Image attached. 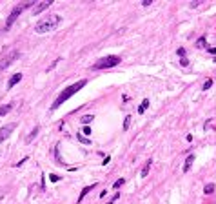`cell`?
<instances>
[{"mask_svg": "<svg viewBox=\"0 0 216 204\" xmlns=\"http://www.w3.org/2000/svg\"><path fill=\"white\" fill-rule=\"evenodd\" d=\"M49 179L53 180V182H58V180H60V177H58V175H49Z\"/></svg>", "mask_w": 216, "mask_h": 204, "instance_id": "24", "label": "cell"}, {"mask_svg": "<svg viewBox=\"0 0 216 204\" xmlns=\"http://www.w3.org/2000/svg\"><path fill=\"white\" fill-rule=\"evenodd\" d=\"M120 62H122V58H120V57L109 55V57H104V58H100V60L94 62V64H93V69H94V71H96V69H109V67L118 66Z\"/></svg>", "mask_w": 216, "mask_h": 204, "instance_id": "4", "label": "cell"}, {"mask_svg": "<svg viewBox=\"0 0 216 204\" xmlns=\"http://www.w3.org/2000/svg\"><path fill=\"white\" fill-rule=\"evenodd\" d=\"M209 53H211V55H216V48H211V49H209Z\"/></svg>", "mask_w": 216, "mask_h": 204, "instance_id": "27", "label": "cell"}, {"mask_svg": "<svg viewBox=\"0 0 216 204\" xmlns=\"http://www.w3.org/2000/svg\"><path fill=\"white\" fill-rule=\"evenodd\" d=\"M129 124H131V117H125V120H124V129H127Z\"/></svg>", "mask_w": 216, "mask_h": 204, "instance_id": "21", "label": "cell"}, {"mask_svg": "<svg viewBox=\"0 0 216 204\" xmlns=\"http://www.w3.org/2000/svg\"><path fill=\"white\" fill-rule=\"evenodd\" d=\"M180 62H182V66H187V64H189V60H187V58H182Z\"/></svg>", "mask_w": 216, "mask_h": 204, "instance_id": "26", "label": "cell"}, {"mask_svg": "<svg viewBox=\"0 0 216 204\" xmlns=\"http://www.w3.org/2000/svg\"><path fill=\"white\" fill-rule=\"evenodd\" d=\"M211 86H212V80L209 78V80H205V82H203V87H202V89H209Z\"/></svg>", "mask_w": 216, "mask_h": 204, "instance_id": "20", "label": "cell"}, {"mask_svg": "<svg viewBox=\"0 0 216 204\" xmlns=\"http://www.w3.org/2000/svg\"><path fill=\"white\" fill-rule=\"evenodd\" d=\"M20 57V51H16V49H13V51H9L2 60H0V71H2V69H6V67H9L16 58Z\"/></svg>", "mask_w": 216, "mask_h": 204, "instance_id": "5", "label": "cell"}, {"mask_svg": "<svg viewBox=\"0 0 216 204\" xmlns=\"http://www.w3.org/2000/svg\"><path fill=\"white\" fill-rule=\"evenodd\" d=\"M176 53H178L180 57H185V49H183V48H178V51H176Z\"/></svg>", "mask_w": 216, "mask_h": 204, "instance_id": "25", "label": "cell"}, {"mask_svg": "<svg viewBox=\"0 0 216 204\" xmlns=\"http://www.w3.org/2000/svg\"><path fill=\"white\" fill-rule=\"evenodd\" d=\"M53 4V0H44V2H36V6L33 7V15H40L44 9H47Z\"/></svg>", "mask_w": 216, "mask_h": 204, "instance_id": "7", "label": "cell"}, {"mask_svg": "<svg viewBox=\"0 0 216 204\" xmlns=\"http://www.w3.org/2000/svg\"><path fill=\"white\" fill-rule=\"evenodd\" d=\"M196 48H200V49H202V48H205V37H202V38H198V40H196Z\"/></svg>", "mask_w": 216, "mask_h": 204, "instance_id": "17", "label": "cell"}, {"mask_svg": "<svg viewBox=\"0 0 216 204\" xmlns=\"http://www.w3.org/2000/svg\"><path fill=\"white\" fill-rule=\"evenodd\" d=\"M16 128V124L15 122H11V124H7V126H4V128H0V142H4L9 135L13 133V129Z\"/></svg>", "mask_w": 216, "mask_h": 204, "instance_id": "6", "label": "cell"}, {"mask_svg": "<svg viewBox=\"0 0 216 204\" xmlns=\"http://www.w3.org/2000/svg\"><path fill=\"white\" fill-rule=\"evenodd\" d=\"M118 199H120V191H116V193H114V195H113V197L109 199V202H107V204H114V202H116Z\"/></svg>", "mask_w": 216, "mask_h": 204, "instance_id": "18", "label": "cell"}, {"mask_svg": "<svg viewBox=\"0 0 216 204\" xmlns=\"http://www.w3.org/2000/svg\"><path fill=\"white\" fill-rule=\"evenodd\" d=\"M193 162H194V155H189V157L185 158V164H183V173H187V171L191 170V166H193Z\"/></svg>", "mask_w": 216, "mask_h": 204, "instance_id": "10", "label": "cell"}, {"mask_svg": "<svg viewBox=\"0 0 216 204\" xmlns=\"http://www.w3.org/2000/svg\"><path fill=\"white\" fill-rule=\"evenodd\" d=\"M36 135H38V126H35V129L31 131V135H29V137H27V142H31L35 137H36Z\"/></svg>", "mask_w": 216, "mask_h": 204, "instance_id": "15", "label": "cell"}, {"mask_svg": "<svg viewBox=\"0 0 216 204\" xmlns=\"http://www.w3.org/2000/svg\"><path fill=\"white\" fill-rule=\"evenodd\" d=\"M85 84H87V80H85V78H82V80H78L76 84H73V86L65 87L64 91H62V93H60V95L56 97V100L53 102L51 109H58V108H60V106H62V104H64V102L67 100V99H71V97H73L75 93H78V91H80V89H82V87H84Z\"/></svg>", "mask_w": 216, "mask_h": 204, "instance_id": "2", "label": "cell"}, {"mask_svg": "<svg viewBox=\"0 0 216 204\" xmlns=\"http://www.w3.org/2000/svg\"><path fill=\"white\" fill-rule=\"evenodd\" d=\"M13 106H15L13 102H9V104H4V106H0V119H2V117H6L7 113L13 109Z\"/></svg>", "mask_w": 216, "mask_h": 204, "instance_id": "9", "label": "cell"}, {"mask_svg": "<svg viewBox=\"0 0 216 204\" xmlns=\"http://www.w3.org/2000/svg\"><path fill=\"white\" fill-rule=\"evenodd\" d=\"M203 191H205L207 195H209V193H212V191H214V184H207V186L203 188Z\"/></svg>", "mask_w": 216, "mask_h": 204, "instance_id": "19", "label": "cell"}, {"mask_svg": "<svg viewBox=\"0 0 216 204\" xmlns=\"http://www.w3.org/2000/svg\"><path fill=\"white\" fill-rule=\"evenodd\" d=\"M36 6V2H35V0H29V2H22V4H18V6H15L13 7V11L9 13V16H7V22H6V31L13 26V22L22 15V11L24 9H27V7H35Z\"/></svg>", "mask_w": 216, "mask_h": 204, "instance_id": "3", "label": "cell"}, {"mask_svg": "<svg viewBox=\"0 0 216 204\" xmlns=\"http://www.w3.org/2000/svg\"><path fill=\"white\" fill-rule=\"evenodd\" d=\"M91 120H93V115H84V117H82V124H84V126H87Z\"/></svg>", "mask_w": 216, "mask_h": 204, "instance_id": "16", "label": "cell"}, {"mask_svg": "<svg viewBox=\"0 0 216 204\" xmlns=\"http://www.w3.org/2000/svg\"><path fill=\"white\" fill-rule=\"evenodd\" d=\"M149 108V100L145 99V100H142V104H140V108H138V113L142 115V113H145V109Z\"/></svg>", "mask_w": 216, "mask_h": 204, "instance_id": "12", "label": "cell"}, {"mask_svg": "<svg viewBox=\"0 0 216 204\" xmlns=\"http://www.w3.org/2000/svg\"><path fill=\"white\" fill-rule=\"evenodd\" d=\"M82 131H84V135H91V128H89V126H84Z\"/></svg>", "mask_w": 216, "mask_h": 204, "instance_id": "23", "label": "cell"}, {"mask_svg": "<svg viewBox=\"0 0 216 204\" xmlns=\"http://www.w3.org/2000/svg\"><path fill=\"white\" fill-rule=\"evenodd\" d=\"M149 168H151V158L145 162V166H143V170H142V177H147V173H149Z\"/></svg>", "mask_w": 216, "mask_h": 204, "instance_id": "13", "label": "cell"}, {"mask_svg": "<svg viewBox=\"0 0 216 204\" xmlns=\"http://www.w3.org/2000/svg\"><path fill=\"white\" fill-rule=\"evenodd\" d=\"M93 188H96V184H93V186H85V188H84V190H82V193H80V195H78V204H80V202H82V199H84V197H85V195H87V193H89V191H91V190H93Z\"/></svg>", "mask_w": 216, "mask_h": 204, "instance_id": "11", "label": "cell"}, {"mask_svg": "<svg viewBox=\"0 0 216 204\" xmlns=\"http://www.w3.org/2000/svg\"><path fill=\"white\" fill-rule=\"evenodd\" d=\"M124 182H125V179H118L116 182L113 184V188H114V190H118V188H122V186H124Z\"/></svg>", "mask_w": 216, "mask_h": 204, "instance_id": "14", "label": "cell"}, {"mask_svg": "<svg viewBox=\"0 0 216 204\" xmlns=\"http://www.w3.org/2000/svg\"><path fill=\"white\" fill-rule=\"evenodd\" d=\"M78 140H80V142H84V144H89V139L82 137V135H78Z\"/></svg>", "mask_w": 216, "mask_h": 204, "instance_id": "22", "label": "cell"}, {"mask_svg": "<svg viewBox=\"0 0 216 204\" xmlns=\"http://www.w3.org/2000/svg\"><path fill=\"white\" fill-rule=\"evenodd\" d=\"M20 80H22V73H15V75L7 80V89H11V87H13L15 84H18Z\"/></svg>", "mask_w": 216, "mask_h": 204, "instance_id": "8", "label": "cell"}, {"mask_svg": "<svg viewBox=\"0 0 216 204\" xmlns=\"http://www.w3.org/2000/svg\"><path fill=\"white\" fill-rule=\"evenodd\" d=\"M60 24H62V16H60V15H56V13L47 15V16H44L40 22H36V26H35V33L44 35V33L55 31Z\"/></svg>", "mask_w": 216, "mask_h": 204, "instance_id": "1", "label": "cell"}]
</instances>
